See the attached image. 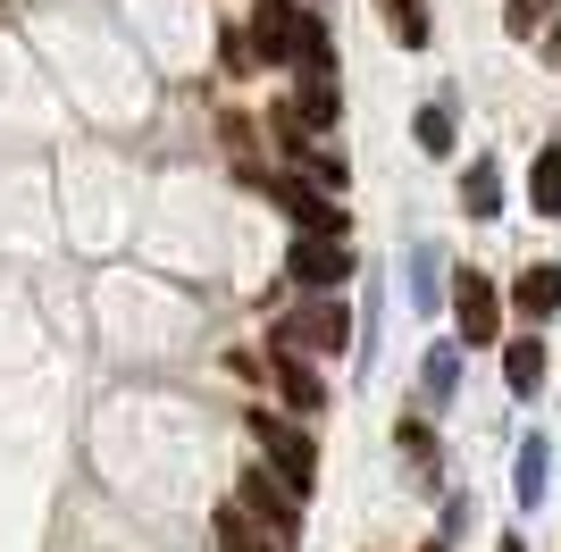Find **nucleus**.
Here are the masks:
<instances>
[{
    "mask_svg": "<svg viewBox=\"0 0 561 552\" xmlns=\"http://www.w3.org/2000/svg\"><path fill=\"white\" fill-rule=\"evenodd\" d=\"M503 25H512L519 43H528V34H537V25H545V0H512V9H503Z\"/></svg>",
    "mask_w": 561,
    "mask_h": 552,
    "instance_id": "6ab92c4d",
    "label": "nucleus"
},
{
    "mask_svg": "<svg viewBox=\"0 0 561 552\" xmlns=\"http://www.w3.org/2000/svg\"><path fill=\"white\" fill-rule=\"evenodd\" d=\"M377 9H386V34H394L402 50H420V43H427V18H420V0H377Z\"/></svg>",
    "mask_w": 561,
    "mask_h": 552,
    "instance_id": "dca6fc26",
    "label": "nucleus"
},
{
    "mask_svg": "<svg viewBox=\"0 0 561 552\" xmlns=\"http://www.w3.org/2000/svg\"><path fill=\"white\" fill-rule=\"evenodd\" d=\"M285 276L310 285V294H335V285L352 276V243H344V234H302V243L285 252Z\"/></svg>",
    "mask_w": 561,
    "mask_h": 552,
    "instance_id": "7ed1b4c3",
    "label": "nucleus"
},
{
    "mask_svg": "<svg viewBox=\"0 0 561 552\" xmlns=\"http://www.w3.org/2000/svg\"><path fill=\"white\" fill-rule=\"evenodd\" d=\"M210 536H218V552H277V544H268V528H260V519H252L243 503H227V510H218V519H210Z\"/></svg>",
    "mask_w": 561,
    "mask_h": 552,
    "instance_id": "f8f14e48",
    "label": "nucleus"
},
{
    "mask_svg": "<svg viewBox=\"0 0 561 552\" xmlns=\"http://www.w3.org/2000/svg\"><path fill=\"white\" fill-rule=\"evenodd\" d=\"M453 386H461V352H453V344H436V352H427V393L445 402Z\"/></svg>",
    "mask_w": 561,
    "mask_h": 552,
    "instance_id": "f3484780",
    "label": "nucleus"
},
{
    "mask_svg": "<svg viewBox=\"0 0 561 552\" xmlns=\"http://www.w3.org/2000/svg\"><path fill=\"white\" fill-rule=\"evenodd\" d=\"M234 503H243V510L260 519V528H268V544H294V536H302V503H294V494L277 485V469H252Z\"/></svg>",
    "mask_w": 561,
    "mask_h": 552,
    "instance_id": "20e7f679",
    "label": "nucleus"
},
{
    "mask_svg": "<svg viewBox=\"0 0 561 552\" xmlns=\"http://www.w3.org/2000/svg\"><path fill=\"white\" fill-rule=\"evenodd\" d=\"M545 469H553V452H545V444L528 436V444H519V478H512V494H519V503H528V510L545 503Z\"/></svg>",
    "mask_w": 561,
    "mask_h": 552,
    "instance_id": "2eb2a0df",
    "label": "nucleus"
},
{
    "mask_svg": "<svg viewBox=\"0 0 561 552\" xmlns=\"http://www.w3.org/2000/svg\"><path fill=\"white\" fill-rule=\"evenodd\" d=\"M461 218H503V168H494V160H469L461 168Z\"/></svg>",
    "mask_w": 561,
    "mask_h": 552,
    "instance_id": "9b49d317",
    "label": "nucleus"
},
{
    "mask_svg": "<svg viewBox=\"0 0 561 552\" xmlns=\"http://www.w3.org/2000/svg\"><path fill=\"white\" fill-rule=\"evenodd\" d=\"M453 310H461V352H469V344H494L503 301H494V276H486V268H461V285H453Z\"/></svg>",
    "mask_w": 561,
    "mask_h": 552,
    "instance_id": "39448f33",
    "label": "nucleus"
},
{
    "mask_svg": "<svg viewBox=\"0 0 561 552\" xmlns=\"http://www.w3.org/2000/svg\"><path fill=\"white\" fill-rule=\"evenodd\" d=\"M252 50L268 68H294V0H260L252 9Z\"/></svg>",
    "mask_w": 561,
    "mask_h": 552,
    "instance_id": "423d86ee",
    "label": "nucleus"
},
{
    "mask_svg": "<svg viewBox=\"0 0 561 552\" xmlns=\"http://www.w3.org/2000/svg\"><path fill=\"white\" fill-rule=\"evenodd\" d=\"M512 301H519V319H528V326L553 319V310H561V268H553V260H537V268L512 285Z\"/></svg>",
    "mask_w": 561,
    "mask_h": 552,
    "instance_id": "9d476101",
    "label": "nucleus"
},
{
    "mask_svg": "<svg viewBox=\"0 0 561 552\" xmlns=\"http://www.w3.org/2000/svg\"><path fill=\"white\" fill-rule=\"evenodd\" d=\"M503 377H512V393H537L545 386V344H537V335H519V344L503 352Z\"/></svg>",
    "mask_w": 561,
    "mask_h": 552,
    "instance_id": "4468645a",
    "label": "nucleus"
},
{
    "mask_svg": "<svg viewBox=\"0 0 561 552\" xmlns=\"http://www.w3.org/2000/svg\"><path fill=\"white\" fill-rule=\"evenodd\" d=\"M294 117H302V126H335V117H344V92H335V68H302V92H294Z\"/></svg>",
    "mask_w": 561,
    "mask_h": 552,
    "instance_id": "1a4fd4ad",
    "label": "nucleus"
},
{
    "mask_svg": "<svg viewBox=\"0 0 561 552\" xmlns=\"http://www.w3.org/2000/svg\"><path fill=\"white\" fill-rule=\"evenodd\" d=\"M268 368H277V393H285V411H302V418H319V411H328V386H319V368H310L302 352H277Z\"/></svg>",
    "mask_w": 561,
    "mask_h": 552,
    "instance_id": "0eeeda50",
    "label": "nucleus"
},
{
    "mask_svg": "<svg viewBox=\"0 0 561 552\" xmlns=\"http://www.w3.org/2000/svg\"><path fill=\"white\" fill-rule=\"evenodd\" d=\"M277 202H285V218L302 234H344V209H335L319 184H277Z\"/></svg>",
    "mask_w": 561,
    "mask_h": 552,
    "instance_id": "6e6552de",
    "label": "nucleus"
},
{
    "mask_svg": "<svg viewBox=\"0 0 561 552\" xmlns=\"http://www.w3.org/2000/svg\"><path fill=\"white\" fill-rule=\"evenodd\" d=\"M0 9H9V0H0Z\"/></svg>",
    "mask_w": 561,
    "mask_h": 552,
    "instance_id": "aec40b11",
    "label": "nucleus"
},
{
    "mask_svg": "<svg viewBox=\"0 0 561 552\" xmlns=\"http://www.w3.org/2000/svg\"><path fill=\"white\" fill-rule=\"evenodd\" d=\"M420 151L453 160V117H445V110H420Z\"/></svg>",
    "mask_w": 561,
    "mask_h": 552,
    "instance_id": "a211bd4d",
    "label": "nucleus"
},
{
    "mask_svg": "<svg viewBox=\"0 0 561 552\" xmlns=\"http://www.w3.org/2000/svg\"><path fill=\"white\" fill-rule=\"evenodd\" d=\"M277 352H319V360L352 352V319H344V301H335V294H319L310 310H294V319L277 326Z\"/></svg>",
    "mask_w": 561,
    "mask_h": 552,
    "instance_id": "f03ea898",
    "label": "nucleus"
},
{
    "mask_svg": "<svg viewBox=\"0 0 561 552\" xmlns=\"http://www.w3.org/2000/svg\"><path fill=\"white\" fill-rule=\"evenodd\" d=\"M252 427V444H260V469H277V485L302 503L310 485H319V444L302 436V427H285V418H268V411H252L243 418Z\"/></svg>",
    "mask_w": 561,
    "mask_h": 552,
    "instance_id": "f257e3e1",
    "label": "nucleus"
},
{
    "mask_svg": "<svg viewBox=\"0 0 561 552\" xmlns=\"http://www.w3.org/2000/svg\"><path fill=\"white\" fill-rule=\"evenodd\" d=\"M528 193H537V218H561V142H545V151H537Z\"/></svg>",
    "mask_w": 561,
    "mask_h": 552,
    "instance_id": "ddd939ff",
    "label": "nucleus"
}]
</instances>
